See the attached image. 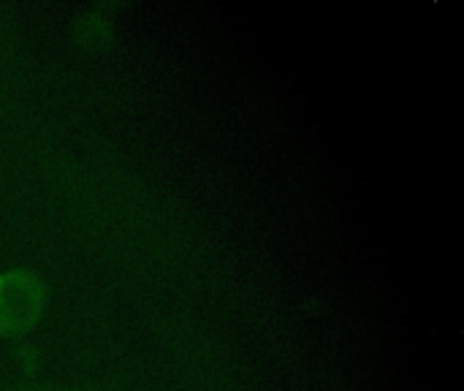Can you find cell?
<instances>
[{
    "label": "cell",
    "mask_w": 464,
    "mask_h": 391,
    "mask_svg": "<svg viewBox=\"0 0 464 391\" xmlns=\"http://www.w3.org/2000/svg\"><path fill=\"white\" fill-rule=\"evenodd\" d=\"M46 302V288L38 275L14 269L0 280V335H19L30 329Z\"/></svg>",
    "instance_id": "obj_1"
}]
</instances>
